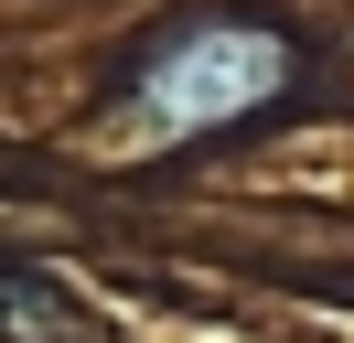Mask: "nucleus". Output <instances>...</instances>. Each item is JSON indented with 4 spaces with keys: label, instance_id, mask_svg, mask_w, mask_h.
Masks as SVG:
<instances>
[{
    "label": "nucleus",
    "instance_id": "1",
    "mask_svg": "<svg viewBox=\"0 0 354 343\" xmlns=\"http://www.w3.org/2000/svg\"><path fill=\"white\" fill-rule=\"evenodd\" d=\"M301 75V43L258 11H183L172 33H151L118 64V140L129 150H172L204 129L258 118L279 86Z\"/></svg>",
    "mask_w": 354,
    "mask_h": 343
},
{
    "label": "nucleus",
    "instance_id": "2",
    "mask_svg": "<svg viewBox=\"0 0 354 343\" xmlns=\"http://www.w3.org/2000/svg\"><path fill=\"white\" fill-rule=\"evenodd\" d=\"M0 333H65V343H86V322H75L44 279H0Z\"/></svg>",
    "mask_w": 354,
    "mask_h": 343
}]
</instances>
